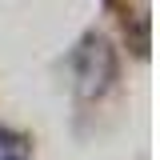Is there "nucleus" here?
I'll use <instances>...</instances> for the list:
<instances>
[{"label":"nucleus","mask_w":160,"mask_h":160,"mask_svg":"<svg viewBox=\"0 0 160 160\" xmlns=\"http://www.w3.org/2000/svg\"><path fill=\"white\" fill-rule=\"evenodd\" d=\"M72 68H76L80 100H100L112 88V80H116V52H112V44L100 36V32H88V36L80 40V48H76Z\"/></svg>","instance_id":"nucleus-1"},{"label":"nucleus","mask_w":160,"mask_h":160,"mask_svg":"<svg viewBox=\"0 0 160 160\" xmlns=\"http://www.w3.org/2000/svg\"><path fill=\"white\" fill-rule=\"evenodd\" d=\"M28 156H32L28 136L8 128V124H0V160H28Z\"/></svg>","instance_id":"nucleus-2"}]
</instances>
